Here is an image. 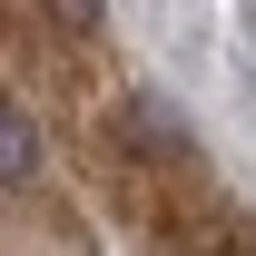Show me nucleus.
<instances>
[{
    "mask_svg": "<svg viewBox=\"0 0 256 256\" xmlns=\"http://www.w3.org/2000/svg\"><path fill=\"white\" fill-rule=\"evenodd\" d=\"M118 148H138V158H158V168H188L197 158V128L178 118L168 89H118Z\"/></svg>",
    "mask_w": 256,
    "mask_h": 256,
    "instance_id": "obj_1",
    "label": "nucleus"
},
{
    "mask_svg": "<svg viewBox=\"0 0 256 256\" xmlns=\"http://www.w3.org/2000/svg\"><path fill=\"white\" fill-rule=\"evenodd\" d=\"M50 20H60V30H79V40H89L98 20H108V0H50Z\"/></svg>",
    "mask_w": 256,
    "mask_h": 256,
    "instance_id": "obj_3",
    "label": "nucleus"
},
{
    "mask_svg": "<svg viewBox=\"0 0 256 256\" xmlns=\"http://www.w3.org/2000/svg\"><path fill=\"white\" fill-rule=\"evenodd\" d=\"M20 178H40V118L0 98V188H20Z\"/></svg>",
    "mask_w": 256,
    "mask_h": 256,
    "instance_id": "obj_2",
    "label": "nucleus"
}]
</instances>
